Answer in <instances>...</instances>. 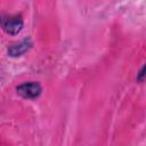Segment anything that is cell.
I'll list each match as a JSON object with an SVG mask.
<instances>
[{"label":"cell","mask_w":146,"mask_h":146,"mask_svg":"<svg viewBox=\"0 0 146 146\" xmlns=\"http://www.w3.org/2000/svg\"><path fill=\"white\" fill-rule=\"evenodd\" d=\"M16 91H17V95H19L24 99H35L41 95L42 87L39 82L29 81L17 86Z\"/></svg>","instance_id":"cell-2"},{"label":"cell","mask_w":146,"mask_h":146,"mask_svg":"<svg viewBox=\"0 0 146 146\" xmlns=\"http://www.w3.org/2000/svg\"><path fill=\"white\" fill-rule=\"evenodd\" d=\"M31 47H32V40L30 38H25L21 42L11 44L8 48V55L10 57H19L24 55Z\"/></svg>","instance_id":"cell-3"},{"label":"cell","mask_w":146,"mask_h":146,"mask_svg":"<svg viewBox=\"0 0 146 146\" xmlns=\"http://www.w3.org/2000/svg\"><path fill=\"white\" fill-rule=\"evenodd\" d=\"M23 24H24L23 19L19 15H8V14L0 15V26L6 33L10 35L18 34L23 29Z\"/></svg>","instance_id":"cell-1"},{"label":"cell","mask_w":146,"mask_h":146,"mask_svg":"<svg viewBox=\"0 0 146 146\" xmlns=\"http://www.w3.org/2000/svg\"><path fill=\"white\" fill-rule=\"evenodd\" d=\"M144 78H145V65H143L137 74V81L138 82H144Z\"/></svg>","instance_id":"cell-4"}]
</instances>
